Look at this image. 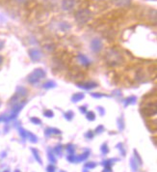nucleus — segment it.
Listing matches in <instances>:
<instances>
[{
    "label": "nucleus",
    "instance_id": "nucleus-1",
    "mask_svg": "<svg viewBox=\"0 0 157 172\" xmlns=\"http://www.w3.org/2000/svg\"><path fill=\"white\" fill-rule=\"evenodd\" d=\"M45 76H46V73L44 69H41V68L35 69L32 73L27 76V81L31 84L38 83L41 78L45 77Z\"/></svg>",
    "mask_w": 157,
    "mask_h": 172
},
{
    "label": "nucleus",
    "instance_id": "nucleus-2",
    "mask_svg": "<svg viewBox=\"0 0 157 172\" xmlns=\"http://www.w3.org/2000/svg\"><path fill=\"white\" fill-rule=\"evenodd\" d=\"M142 114L146 117H152L154 115H156L157 113V104L156 102H148L147 103L144 107L141 109Z\"/></svg>",
    "mask_w": 157,
    "mask_h": 172
},
{
    "label": "nucleus",
    "instance_id": "nucleus-3",
    "mask_svg": "<svg viewBox=\"0 0 157 172\" xmlns=\"http://www.w3.org/2000/svg\"><path fill=\"white\" fill-rule=\"evenodd\" d=\"M75 20L79 24H85L87 23L88 21L92 18V14L89 10L87 9H80L79 11H77L75 13Z\"/></svg>",
    "mask_w": 157,
    "mask_h": 172
},
{
    "label": "nucleus",
    "instance_id": "nucleus-4",
    "mask_svg": "<svg viewBox=\"0 0 157 172\" xmlns=\"http://www.w3.org/2000/svg\"><path fill=\"white\" fill-rule=\"evenodd\" d=\"M107 60H108V63L112 66H117V65H120V61H122V56L120 54L116 53V52H112L111 54H108V57H107Z\"/></svg>",
    "mask_w": 157,
    "mask_h": 172
},
{
    "label": "nucleus",
    "instance_id": "nucleus-5",
    "mask_svg": "<svg viewBox=\"0 0 157 172\" xmlns=\"http://www.w3.org/2000/svg\"><path fill=\"white\" fill-rule=\"evenodd\" d=\"M28 53H29V57L33 62H38L41 58V52L36 48H30L28 51Z\"/></svg>",
    "mask_w": 157,
    "mask_h": 172
},
{
    "label": "nucleus",
    "instance_id": "nucleus-6",
    "mask_svg": "<svg viewBox=\"0 0 157 172\" xmlns=\"http://www.w3.org/2000/svg\"><path fill=\"white\" fill-rule=\"evenodd\" d=\"M102 42L99 40V39H94L92 42H91V48L92 51L97 53L99 52L102 49Z\"/></svg>",
    "mask_w": 157,
    "mask_h": 172
},
{
    "label": "nucleus",
    "instance_id": "nucleus-7",
    "mask_svg": "<svg viewBox=\"0 0 157 172\" xmlns=\"http://www.w3.org/2000/svg\"><path fill=\"white\" fill-rule=\"evenodd\" d=\"M77 86L79 88L85 89V90H92L96 88L97 86V83L95 81H87V82H80V83H77Z\"/></svg>",
    "mask_w": 157,
    "mask_h": 172
},
{
    "label": "nucleus",
    "instance_id": "nucleus-8",
    "mask_svg": "<svg viewBox=\"0 0 157 172\" xmlns=\"http://www.w3.org/2000/svg\"><path fill=\"white\" fill-rule=\"evenodd\" d=\"M75 6V0H63L62 7L65 11H70Z\"/></svg>",
    "mask_w": 157,
    "mask_h": 172
},
{
    "label": "nucleus",
    "instance_id": "nucleus-9",
    "mask_svg": "<svg viewBox=\"0 0 157 172\" xmlns=\"http://www.w3.org/2000/svg\"><path fill=\"white\" fill-rule=\"evenodd\" d=\"M77 59H78V61H79V63L81 64V65L84 66V67H88V66L91 65V60L88 58L86 55L79 54L77 56Z\"/></svg>",
    "mask_w": 157,
    "mask_h": 172
},
{
    "label": "nucleus",
    "instance_id": "nucleus-10",
    "mask_svg": "<svg viewBox=\"0 0 157 172\" xmlns=\"http://www.w3.org/2000/svg\"><path fill=\"white\" fill-rule=\"evenodd\" d=\"M69 76L71 78H73V80H81V78L83 77V75L81 73V71H79L78 69H75V71L71 70L69 72Z\"/></svg>",
    "mask_w": 157,
    "mask_h": 172
},
{
    "label": "nucleus",
    "instance_id": "nucleus-11",
    "mask_svg": "<svg viewBox=\"0 0 157 172\" xmlns=\"http://www.w3.org/2000/svg\"><path fill=\"white\" fill-rule=\"evenodd\" d=\"M16 94H18L21 99L24 98L27 96L28 92H27V89L25 87H23V86H18L17 88V91H16Z\"/></svg>",
    "mask_w": 157,
    "mask_h": 172
},
{
    "label": "nucleus",
    "instance_id": "nucleus-12",
    "mask_svg": "<svg viewBox=\"0 0 157 172\" xmlns=\"http://www.w3.org/2000/svg\"><path fill=\"white\" fill-rule=\"evenodd\" d=\"M90 155V151H85L83 154L79 155V156H75V162H83L87 159Z\"/></svg>",
    "mask_w": 157,
    "mask_h": 172
},
{
    "label": "nucleus",
    "instance_id": "nucleus-13",
    "mask_svg": "<svg viewBox=\"0 0 157 172\" xmlns=\"http://www.w3.org/2000/svg\"><path fill=\"white\" fill-rule=\"evenodd\" d=\"M85 97V94H83V93H75V94L71 97V102L73 103H78L82 101V100L84 99Z\"/></svg>",
    "mask_w": 157,
    "mask_h": 172
},
{
    "label": "nucleus",
    "instance_id": "nucleus-14",
    "mask_svg": "<svg viewBox=\"0 0 157 172\" xmlns=\"http://www.w3.org/2000/svg\"><path fill=\"white\" fill-rule=\"evenodd\" d=\"M61 131L58 129H54V128H48L45 130V134L46 135H50V134H60Z\"/></svg>",
    "mask_w": 157,
    "mask_h": 172
},
{
    "label": "nucleus",
    "instance_id": "nucleus-15",
    "mask_svg": "<svg viewBox=\"0 0 157 172\" xmlns=\"http://www.w3.org/2000/svg\"><path fill=\"white\" fill-rule=\"evenodd\" d=\"M42 87H44L45 89H51V88H55L56 87V83L52 80H49L45 83H44V85H42Z\"/></svg>",
    "mask_w": 157,
    "mask_h": 172
},
{
    "label": "nucleus",
    "instance_id": "nucleus-16",
    "mask_svg": "<svg viewBox=\"0 0 157 172\" xmlns=\"http://www.w3.org/2000/svg\"><path fill=\"white\" fill-rule=\"evenodd\" d=\"M31 151H32V153H33V155H34V157H35L36 161H37L40 164H41V163H42V161H41V157H40V155H39L38 150H36L35 148H32V149H31Z\"/></svg>",
    "mask_w": 157,
    "mask_h": 172
},
{
    "label": "nucleus",
    "instance_id": "nucleus-17",
    "mask_svg": "<svg viewBox=\"0 0 157 172\" xmlns=\"http://www.w3.org/2000/svg\"><path fill=\"white\" fill-rule=\"evenodd\" d=\"M130 166H131L133 172H137L138 171L139 164H138V162L136 161H135V159H131L130 160Z\"/></svg>",
    "mask_w": 157,
    "mask_h": 172
},
{
    "label": "nucleus",
    "instance_id": "nucleus-18",
    "mask_svg": "<svg viewBox=\"0 0 157 172\" xmlns=\"http://www.w3.org/2000/svg\"><path fill=\"white\" fill-rule=\"evenodd\" d=\"M136 100H137L136 97H134V96L127 98L125 100V102H124V105L127 106V105H129V104H134L135 103H136Z\"/></svg>",
    "mask_w": 157,
    "mask_h": 172
},
{
    "label": "nucleus",
    "instance_id": "nucleus-19",
    "mask_svg": "<svg viewBox=\"0 0 157 172\" xmlns=\"http://www.w3.org/2000/svg\"><path fill=\"white\" fill-rule=\"evenodd\" d=\"M27 137H28V139H29L32 143H36V142L38 141V137H36V135H34L32 133H30V132H28Z\"/></svg>",
    "mask_w": 157,
    "mask_h": 172
},
{
    "label": "nucleus",
    "instance_id": "nucleus-20",
    "mask_svg": "<svg viewBox=\"0 0 157 172\" xmlns=\"http://www.w3.org/2000/svg\"><path fill=\"white\" fill-rule=\"evenodd\" d=\"M118 160L117 159H114V160H107V161H104L102 162V164L105 166V167H111L112 164H114V162H117Z\"/></svg>",
    "mask_w": 157,
    "mask_h": 172
},
{
    "label": "nucleus",
    "instance_id": "nucleus-21",
    "mask_svg": "<svg viewBox=\"0 0 157 172\" xmlns=\"http://www.w3.org/2000/svg\"><path fill=\"white\" fill-rule=\"evenodd\" d=\"M131 0H117V5L120 6V7H124L127 6L128 4L130 3Z\"/></svg>",
    "mask_w": 157,
    "mask_h": 172
},
{
    "label": "nucleus",
    "instance_id": "nucleus-22",
    "mask_svg": "<svg viewBox=\"0 0 157 172\" xmlns=\"http://www.w3.org/2000/svg\"><path fill=\"white\" fill-rule=\"evenodd\" d=\"M66 149L69 155H74V152H75V149H74V146L73 144H69L66 146Z\"/></svg>",
    "mask_w": 157,
    "mask_h": 172
},
{
    "label": "nucleus",
    "instance_id": "nucleus-23",
    "mask_svg": "<svg viewBox=\"0 0 157 172\" xmlns=\"http://www.w3.org/2000/svg\"><path fill=\"white\" fill-rule=\"evenodd\" d=\"M118 127H119V130H120V131H123L124 129V122L123 117L118 119Z\"/></svg>",
    "mask_w": 157,
    "mask_h": 172
},
{
    "label": "nucleus",
    "instance_id": "nucleus-24",
    "mask_svg": "<svg viewBox=\"0 0 157 172\" xmlns=\"http://www.w3.org/2000/svg\"><path fill=\"white\" fill-rule=\"evenodd\" d=\"M86 117L89 121H95L96 119V114L95 112H92V111H90V112H87L86 113Z\"/></svg>",
    "mask_w": 157,
    "mask_h": 172
},
{
    "label": "nucleus",
    "instance_id": "nucleus-25",
    "mask_svg": "<svg viewBox=\"0 0 157 172\" xmlns=\"http://www.w3.org/2000/svg\"><path fill=\"white\" fill-rule=\"evenodd\" d=\"M74 117V113L73 111H67V113H65V118L69 121L73 120V118Z\"/></svg>",
    "mask_w": 157,
    "mask_h": 172
},
{
    "label": "nucleus",
    "instance_id": "nucleus-26",
    "mask_svg": "<svg viewBox=\"0 0 157 172\" xmlns=\"http://www.w3.org/2000/svg\"><path fill=\"white\" fill-rule=\"evenodd\" d=\"M96 166V163L94 162H90L85 163V168H87V169H92V168H95Z\"/></svg>",
    "mask_w": 157,
    "mask_h": 172
},
{
    "label": "nucleus",
    "instance_id": "nucleus-27",
    "mask_svg": "<svg viewBox=\"0 0 157 172\" xmlns=\"http://www.w3.org/2000/svg\"><path fill=\"white\" fill-rule=\"evenodd\" d=\"M100 150H101V153L104 154V155L109 153V149H108V145H107V143H104V144H102Z\"/></svg>",
    "mask_w": 157,
    "mask_h": 172
},
{
    "label": "nucleus",
    "instance_id": "nucleus-28",
    "mask_svg": "<svg viewBox=\"0 0 157 172\" xmlns=\"http://www.w3.org/2000/svg\"><path fill=\"white\" fill-rule=\"evenodd\" d=\"M44 115H45V117H47V118H52V117L54 116V113H53L52 110L47 109V110H45V111L44 112Z\"/></svg>",
    "mask_w": 157,
    "mask_h": 172
},
{
    "label": "nucleus",
    "instance_id": "nucleus-29",
    "mask_svg": "<svg viewBox=\"0 0 157 172\" xmlns=\"http://www.w3.org/2000/svg\"><path fill=\"white\" fill-rule=\"evenodd\" d=\"M62 151H63V146H62V145L56 146V148L54 149V152H55L57 155H59V156L62 155Z\"/></svg>",
    "mask_w": 157,
    "mask_h": 172
},
{
    "label": "nucleus",
    "instance_id": "nucleus-30",
    "mask_svg": "<svg viewBox=\"0 0 157 172\" xmlns=\"http://www.w3.org/2000/svg\"><path fill=\"white\" fill-rule=\"evenodd\" d=\"M48 160H49V162H50L51 163H55V162H56V159H55V157H54L53 153H51L50 151L48 152Z\"/></svg>",
    "mask_w": 157,
    "mask_h": 172
},
{
    "label": "nucleus",
    "instance_id": "nucleus-31",
    "mask_svg": "<svg viewBox=\"0 0 157 172\" xmlns=\"http://www.w3.org/2000/svg\"><path fill=\"white\" fill-rule=\"evenodd\" d=\"M30 121L32 122L33 124H35V125H41V121L39 118H37V117H32L30 119Z\"/></svg>",
    "mask_w": 157,
    "mask_h": 172
},
{
    "label": "nucleus",
    "instance_id": "nucleus-32",
    "mask_svg": "<svg viewBox=\"0 0 157 172\" xmlns=\"http://www.w3.org/2000/svg\"><path fill=\"white\" fill-rule=\"evenodd\" d=\"M134 154H135V161H136V162H138L139 166H141V164H142V159L140 158V156L138 155V153H137L136 150L134 151Z\"/></svg>",
    "mask_w": 157,
    "mask_h": 172
},
{
    "label": "nucleus",
    "instance_id": "nucleus-33",
    "mask_svg": "<svg viewBox=\"0 0 157 172\" xmlns=\"http://www.w3.org/2000/svg\"><path fill=\"white\" fill-rule=\"evenodd\" d=\"M19 134H20L23 138H27L28 132L25 131V130H23V129H21V128H20V129H19Z\"/></svg>",
    "mask_w": 157,
    "mask_h": 172
},
{
    "label": "nucleus",
    "instance_id": "nucleus-34",
    "mask_svg": "<svg viewBox=\"0 0 157 172\" xmlns=\"http://www.w3.org/2000/svg\"><path fill=\"white\" fill-rule=\"evenodd\" d=\"M103 131H104V127L102 125H99L98 127H96L95 132H96V133H103Z\"/></svg>",
    "mask_w": 157,
    "mask_h": 172
},
{
    "label": "nucleus",
    "instance_id": "nucleus-35",
    "mask_svg": "<svg viewBox=\"0 0 157 172\" xmlns=\"http://www.w3.org/2000/svg\"><path fill=\"white\" fill-rule=\"evenodd\" d=\"M97 111L99 112V115H100V116L105 115V109H103L102 106H98V107H97Z\"/></svg>",
    "mask_w": 157,
    "mask_h": 172
},
{
    "label": "nucleus",
    "instance_id": "nucleus-36",
    "mask_svg": "<svg viewBox=\"0 0 157 172\" xmlns=\"http://www.w3.org/2000/svg\"><path fill=\"white\" fill-rule=\"evenodd\" d=\"M55 170H56V168H55V166H53V164H49V166L46 167L47 172H55Z\"/></svg>",
    "mask_w": 157,
    "mask_h": 172
},
{
    "label": "nucleus",
    "instance_id": "nucleus-37",
    "mask_svg": "<svg viewBox=\"0 0 157 172\" xmlns=\"http://www.w3.org/2000/svg\"><path fill=\"white\" fill-rule=\"evenodd\" d=\"M85 137L86 138H88V139H91V138H92L94 137V133L92 132H91V131H89L86 134H85Z\"/></svg>",
    "mask_w": 157,
    "mask_h": 172
},
{
    "label": "nucleus",
    "instance_id": "nucleus-38",
    "mask_svg": "<svg viewBox=\"0 0 157 172\" xmlns=\"http://www.w3.org/2000/svg\"><path fill=\"white\" fill-rule=\"evenodd\" d=\"M92 97H94V98H97V99H99V98H101V97H103L104 95L103 94H101V93H92Z\"/></svg>",
    "mask_w": 157,
    "mask_h": 172
},
{
    "label": "nucleus",
    "instance_id": "nucleus-39",
    "mask_svg": "<svg viewBox=\"0 0 157 172\" xmlns=\"http://www.w3.org/2000/svg\"><path fill=\"white\" fill-rule=\"evenodd\" d=\"M60 26H61V28H62V30H64V31H66V30L69 29V25L68 23H62Z\"/></svg>",
    "mask_w": 157,
    "mask_h": 172
},
{
    "label": "nucleus",
    "instance_id": "nucleus-40",
    "mask_svg": "<svg viewBox=\"0 0 157 172\" xmlns=\"http://www.w3.org/2000/svg\"><path fill=\"white\" fill-rule=\"evenodd\" d=\"M79 110L81 113H87V109H86V106H80L79 107Z\"/></svg>",
    "mask_w": 157,
    "mask_h": 172
},
{
    "label": "nucleus",
    "instance_id": "nucleus-41",
    "mask_svg": "<svg viewBox=\"0 0 157 172\" xmlns=\"http://www.w3.org/2000/svg\"><path fill=\"white\" fill-rule=\"evenodd\" d=\"M118 146H119V147H120V148H119V149H120V151H122V155H123V156H124V155H125V151H124V148H123V144H122V143H120V144H119Z\"/></svg>",
    "mask_w": 157,
    "mask_h": 172
},
{
    "label": "nucleus",
    "instance_id": "nucleus-42",
    "mask_svg": "<svg viewBox=\"0 0 157 172\" xmlns=\"http://www.w3.org/2000/svg\"><path fill=\"white\" fill-rule=\"evenodd\" d=\"M15 1L18 4H24V3H26L27 0H15Z\"/></svg>",
    "mask_w": 157,
    "mask_h": 172
},
{
    "label": "nucleus",
    "instance_id": "nucleus-43",
    "mask_svg": "<svg viewBox=\"0 0 157 172\" xmlns=\"http://www.w3.org/2000/svg\"><path fill=\"white\" fill-rule=\"evenodd\" d=\"M4 47V42L2 40H0V51Z\"/></svg>",
    "mask_w": 157,
    "mask_h": 172
},
{
    "label": "nucleus",
    "instance_id": "nucleus-44",
    "mask_svg": "<svg viewBox=\"0 0 157 172\" xmlns=\"http://www.w3.org/2000/svg\"><path fill=\"white\" fill-rule=\"evenodd\" d=\"M2 63H3V57L0 55V65H1Z\"/></svg>",
    "mask_w": 157,
    "mask_h": 172
},
{
    "label": "nucleus",
    "instance_id": "nucleus-45",
    "mask_svg": "<svg viewBox=\"0 0 157 172\" xmlns=\"http://www.w3.org/2000/svg\"><path fill=\"white\" fill-rule=\"evenodd\" d=\"M82 172H90V171H89V170H88V169L86 168V169H84V170H83Z\"/></svg>",
    "mask_w": 157,
    "mask_h": 172
},
{
    "label": "nucleus",
    "instance_id": "nucleus-46",
    "mask_svg": "<svg viewBox=\"0 0 157 172\" xmlns=\"http://www.w3.org/2000/svg\"><path fill=\"white\" fill-rule=\"evenodd\" d=\"M15 172H20V171H19V170H16Z\"/></svg>",
    "mask_w": 157,
    "mask_h": 172
},
{
    "label": "nucleus",
    "instance_id": "nucleus-47",
    "mask_svg": "<svg viewBox=\"0 0 157 172\" xmlns=\"http://www.w3.org/2000/svg\"><path fill=\"white\" fill-rule=\"evenodd\" d=\"M4 172H9V171H8V170H5Z\"/></svg>",
    "mask_w": 157,
    "mask_h": 172
},
{
    "label": "nucleus",
    "instance_id": "nucleus-48",
    "mask_svg": "<svg viewBox=\"0 0 157 172\" xmlns=\"http://www.w3.org/2000/svg\"><path fill=\"white\" fill-rule=\"evenodd\" d=\"M60 172H65V171H63V170H61V171H60Z\"/></svg>",
    "mask_w": 157,
    "mask_h": 172
},
{
    "label": "nucleus",
    "instance_id": "nucleus-49",
    "mask_svg": "<svg viewBox=\"0 0 157 172\" xmlns=\"http://www.w3.org/2000/svg\"><path fill=\"white\" fill-rule=\"evenodd\" d=\"M0 105H1V102H0Z\"/></svg>",
    "mask_w": 157,
    "mask_h": 172
}]
</instances>
